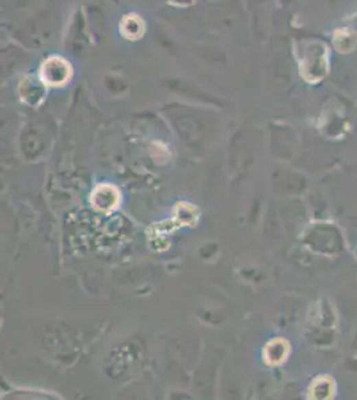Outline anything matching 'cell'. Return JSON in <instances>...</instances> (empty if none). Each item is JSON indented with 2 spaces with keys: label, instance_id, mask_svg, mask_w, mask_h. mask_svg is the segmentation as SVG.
Instances as JSON below:
<instances>
[{
  "label": "cell",
  "instance_id": "1",
  "mask_svg": "<svg viewBox=\"0 0 357 400\" xmlns=\"http://www.w3.org/2000/svg\"><path fill=\"white\" fill-rule=\"evenodd\" d=\"M72 75V68L67 60L52 56L47 59L41 68V78L43 83L51 87H60L66 85Z\"/></svg>",
  "mask_w": 357,
  "mask_h": 400
},
{
  "label": "cell",
  "instance_id": "2",
  "mask_svg": "<svg viewBox=\"0 0 357 400\" xmlns=\"http://www.w3.org/2000/svg\"><path fill=\"white\" fill-rule=\"evenodd\" d=\"M120 195L112 186H100L92 194V204L96 210L108 212L117 207Z\"/></svg>",
  "mask_w": 357,
  "mask_h": 400
},
{
  "label": "cell",
  "instance_id": "3",
  "mask_svg": "<svg viewBox=\"0 0 357 400\" xmlns=\"http://www.w3.org/2000/svg\"><path fill=\"white\" fill-rule=\"evenodd\" d=\"M288 344L283 339L270 342L264 350V359L268 364H280L288 355Z\"/></svg>",
  "mask_w": 357,
  "mask_h": 400
},
{
  "label": "cell",
  "instance_id": "4",
  "mask_svg": "<svg viewBox=\"0 0 357 400\" xmlns=\"http://www.w3.org/2000/svg\"><path fill=\"white\" fill-rule=\"evenodd\" d=\"M120 31L130 41L139 39L144 31L143 21L136 15H127L120 24Z\"/></svg>",
  "mask_w": 357,
  "mask_h": 400
},
{
  "label": "cell",
  "instance_id": "5",
  "mask_svg": "<svg viewBox=\"0 0 357 400\" xmlns=\"http://www.w3.org/2000/svg\"><path fill=\"white\" fill-rule=\"evenodd\" d=\"M334 383L327 378H319L313 383V398L316 399H327L332 394Z\"/></svg>",
  "mask_w": 357,
  "mask_h": 400
}]
</instances>
